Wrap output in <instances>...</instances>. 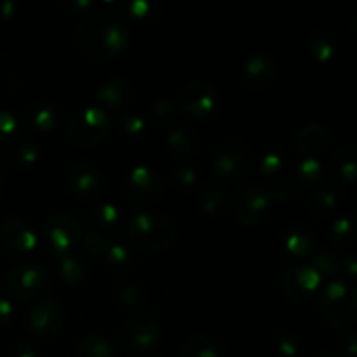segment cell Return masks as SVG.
I'll return each instance as SVG.
<instances>
[{"label":"cell","instance_id":"obj_41","mask_svg":"<svg viewBox=\"0 0 357 357\" xmlns=\"http://www.w3.org/2000/svg\"><path fill=\"white\" fill-rule=\"evenodd\" d=\"M173 180L181 188H194L199 181V171L194 166H178L173 171Z\"/></svg>","mask_w":357,"mask_h":357},{"label":"cell","instance_id":"obj_3","mask_svg":"<svg viewBox=\"0 0 357 357\" xmlns=\"http://www.w3.org/2000/svg\"><path fill=\"white\" fill-rule=\"evenodd\" d=\"M110 115L101 107H86L75 112L66 124V139L77 149H91L107 142L112 135Z\"/></svg>","mask_w":357,"mask_h":357},{"label":"cell","instance_id":"obj_44","mask_svg":"<svg viewBox=\"0 0 357 357\" xmlns=\"http://www.w3.org/2000/svg\"><path fill=\"white\" fill-rule=\"evenodd\" d=\"M340 347L342 351L345 352L349 357H354L356 356V351H357V338L354 333H347L344 338H342L340 342Z\"/></svg>","mask_w":357,"mask_h":357},{"label":"cell","instance_id":"obj_38","mask_svg":"<svg viewBox=\"0 0 357 357\" xmlns=\"http://www.w3.org/2000/svg\"><path fill=\"white\" fill-rule=\"evenodd\" d=\"M20 131V121L9 110H0V146L14 139Z\"/></svg>","mask_w":357,"mask_h":357},{"label":"cell","instance_id":"obj_24","mask_svg":"<svg viewBox=\"0 0 357 357\" xmlns=\"http://www.w3.org/2000/svg\"><path fill=\"white\" fill-rule=\"evenodd\" d=\"M75 351L77 357H115L114 344L101 333L84 335Z\"/></svg>","mask_w":357,"mask_h":357},{"label":"cell","instance_id":"obj_1","mask_svg":"<svg viewBox=\"0 0 357 357\" xmlns=\"http://www.w3.org/2000/svg\"><path fill=\"white\" fill-rule=\"evenodd\" d=\"M77 49L96 63H107L124 52L129 44V30L114 14H91L73 30Z\"/></svg>","mask_w":357,"mask_h":357},{"label":"cell","instance_id":"obj_29","mask_svg":"<svg viewBox=\"0 0 357 357\" xmlns=\"http://www.w3.org/2000/svg\"><path fill=\"white\" fill-rule=\"evenodd\" d=\"M338 202H340V199L333 190L317 192L310 202V213L316 220H326L338 208Z\"/></svg>","mask_w":357,"mask_h":357},{"label":"cell","instance_id":"obj_14","mask_svg":"<svg viewBox=\"0 0 357 357\" xmlns=\"http://www.w3.org/2000/svg\"><path fill=\"white\" fill-rule=\"evenodd\" d=\"M321 282L323 279L310 264L289 265L282 275V291L293 303H305L312 298Z\"/></svg>","mask_w":357,"mask_h":357},{"label":"cell","instance_id":"obj_4","mask_svg":"<svg viewBox=\"0 0 357 357\" xmlns=\"http://www.w3.org/2000/svg\"><path fill=\"white\" fill-rule=\"evenodd\" d=\"M321 316L331 326L345 330L354 324L356 319V289L344 279H330L317 300Z\"/></svg>","mask_w":357,"mask_h":357},{"label":"cell","instance_id":"obj_18","mask_svg":"<svg viewBox=\"0 0 357 357\" xmlns=\"http://www.w3.org/2000/svg\"><path fill=\"white\" fill-rule=\"evenodd\" d=\"M135 87L129 80L110 79L98 89V98L107 108L114 112H124L135 101Z\"/></svg>","mask_w":357,"mask_h":357},{"label":"cell","instance_id":"obj_40","mask_svg":"<svg viewBox=\"0 0 357 357\" xmlns=\"http://www.w3.org/2000/svg\"><path fill=\"white\" fill-rule=\"evenodd\" d=\"M115 298L121 305H124V309H129V307L138 305L142 302L143 291L136 284H121L115 291Z\"/></svg>","mask_w":357,"mask_h":357},{"label":"cell","instance_id":"obj_46","mask_svg":"<svg viewBox=\"0 0 357 357\" xmlns=\"http://www.w3.org/2000/svg\"><path fill=\"white\" fill-rule=\"evenodd\" d=\"M14 357H37V352H35V349L31 345L21 344L14 351Z\"/></svg>","mask_w":357,"mask_h":357},{"label":"cell","instance_id":"obj_9","mask_svg":"<svg viewBox=\"0 0 357 357\" xmlns=\"http://www.w3.org/2000/svg\"><path fill=\"white\" fill-rule=\"evenodd\" d=\"M51 284L49 272L35 264L14 265L6 278V288L10 298L16 302H28L37 298Z\"/></svg>","mask_w":357,"mask_h":357},{"label":"cell","instance_id":"obj_25","mask_svg":"<svg viewBox=\"0 0 357 357\" xmlns=\"http://www.w3.org/2000/svg\"><path fill=\"white\" fill-rule=\"evenodd\" d=\"M89 218L100 232H110V230L117 229L121 223V211L114 202L103 201L91 208Z\"/></svg>","mask_w":357,"mask_h":357},{"label":"cell","instance_id":"obj_13","mask_svg":"<svg viewBox=\"0 0 357 357\" xmlns=\"http://www.w3.org/2000/svg\"><path fill=\"white\" fill-rule=\"evenodd\" d=\"M65 187L73 197L89 201L103 188V176L96 164L89 160H75L65 171Z\"/></svg>","mask_w":357,"mask_h":357},{"label":"cell","instance_id":"obj_48","mask_svg":"<svg viewBox=\"0 0 357 357\" xmlns=\"http://www.w3.org/2000/svg\"><path fill=\"white\" fill-rule=\"evenodd\" d=\"M345 267L349 268V274L354 275V274H356V271H357V264H356L354 258H349V260L345 261Z\"/></svg>","mask_w":357,"mask_h":357},{"label":"cell","instance_id":"obj_30","mask_svg":"<svg viewBox=\"0 0 357 357\" xmlns=\"http://www.w3.org/2000/svg\"><path fill=\"white\" fill-rule=\"evenodd\" d=\"M324 180V167L316 157H303L298 164V181L305 187H316Z\"/></svg>","mask_w":357,"mask_h":357},{"label":"cell","instance_id":"obj_36","mask_svg":"<svg viewBox=\"0 0 357 357\" xmlns=\"http://www.w3.org/2000/svg\"><path fill=\"white\" fill-rule=\"evenodd\" d=\"M310 265L316 268V272L321 275L323 281L324 279L330 281V278L333 279L335 274H337L338 267H340V264H338V257L335 253H331V251H321V253H317Z\"/></svg>","mask_w":357,"mask_h":357},{"label":"cell","instance_id":"obj_8","mask_svg":"<svg viewBox=\"0 0 357 357\" xmlns=\"http://www.w3.org/2000/svg\"><path fill=\"white\" fill-rule=\"evenodd\" d=\"M44 234L47 237L49 246L56 255L59 257L72 255V251H75V248L82 243V222L73 213L58 209L45 220Z\"/></svg>","mask_w":357,"mask_h":357},{"label":"cell","instance_id":"obj_16","mask_svg":"<svg viewBox=\"0 0 357 357\" xmlns=\"http://www.w3.org/2000/svg\"><path fill=\"white\" fill-rule=\"evenodd\" d=\"M0 243L13 253H30L38 244L37 230L28 220L13 216L0 227Z\"/></svg>","mask_w":357,"mask_h":357},{"label":"cell","instance_id":"obj_35","mask_svg":"<svg viewBox=\"0 0 357 357\" xmlns=\"http://www.w3.org/2000/svg\"><path fill=\"white\" fill-rule=\"evenodd\" d=\"M286 166V157L281 150L278 149H268L261 153L260 157V171L268 178L278 176L279 173L284 171Z\"/></svg>","mask_w":357,"mask_h":357},{"label":"cell","instance_id":"obj_26","mask_svg":"<svg viewBox=\"0 0 357 357\" xmlns=\"http://www.w3.org/2000/svg\"><path fill=\"white\" fill-rule=\"evenodd\" d=\"M178 357H222L216 342L208 335H192L181 345Z\"/></svg>","mask_w":357,"mask_h":357},{"label":"cell","instance_id":"obj_34","mask_svg":"<svg viewBox=\"0 0 357 357\" xmlns=\"http://www.w3.org/2000/svg\"><path fill=\"white\" fill-rule=\"evenodd\" d=\"M309 49L310 54L317 61H330L335 56V44L330 37H326L324 33L319 31H314L309 37Z\"/></svg>","mask_w":357,"mask_h":357},{"label":"cell","instance_id":"obj_22","mask_svg":"<svg viewBox=\"0 0 357 357\" xmlns=\"http://www.w3.org/2000/svg\"><path fill=\"white\" fill-rule=\"evenodd\" d=\"M282 246L293 257H309L317 248V236L302 223H295L289 227L282 237Z\"/></svg>","mask_w":357,"mask_h":357},{"label":"cell","instance_id":"obj_19","mask_svg":"<svg viewBox=\"0 0 357 357\" xmlns=\"http://www.w3.org/2000/svg\"><path fill=\"white\" fill-rule=\"evenodd\" d=\"M166 145L171 155L185 160L195 155V152L199 150V145H201V139H199V135L195 132V129H192L190 126L178 124L173 126L169 129V132H167Z\"/></svg>","mask_w":357,"mask_h":357},{"label":"cell","instance_id":"obj_10","mask_svg":"<svg viewBox=\"0 0 357 357\" xmlns=\"http://www.w3.org/2000/svg\"><path fill=\"white\" fill-rule=\"evenodd\" d=\"M80 244L91 257L103 261L108 271L114 272V274L126 275L135 268V258H132L131 251L117 241L105 239L100 234L89 232L84 234Z\"/></svg>","mask_w":357,"mask_h":357},{"label":"cell","instance_id":"obj_21","mask_svg":"<svg viewBox=\"0 0 357 357\" xmlns=\"http://www.w3.org/2000/svg\"><path fill=\"white\" fill-rule=\"evenodd\" d=\"M330 131L316 122L303 126L296 135V149L302 152L303 157H316L317 153L324 152L330 146Z\"/></svg>","mask_w":357,"mask_h":357},{"label":"cell","instance_id":"obj_42","mask_svg":"<svg viewBox=\"0 0 357 357\" xmlns=\"http://www.w3.org/2000/svg\"><path fill=\"white\" fill-rule=\"evenodd\" d=\"M126 9H128L129 16L142 20V17H150L155 14L157 3L149 2V0H132L126 6Z\"/></svg>","mask_w":357,"mask_h":357},{"label":"cell","instance_id":"obj_47","mask_svg":"<svg viewBox=\"0 0 357 357\" xmlns=\"http://www.w3.org/2000/svg\"><path fill=\"white\" fill-rule=\"evenodd\" d=\"M14 9H16V3L14 2H6L2 7V16L3 17H10L14 14Z\"/></svg>","mask_w":357,"mask_h":357},{"label":"cell","instance_id":"obj_20","mask_svg":"<svg viewBox=\"0 0 357 357\" xmlns=\"http://www.w3.org/2000/svg\"><path fill=\"white\" fill-rule=\"evenodd\" d=\"M61 112L59 107L51 100H38L28 107L26 115V126L37 132H49L58 126Z\"/></svg>","mask_w":357,"mask_h":357},{"label":"cell","instance_id":"obj_37","mask_svg":"<svg viewBox=\"0 0 357 357\" xmlns=\"http://www.w3.org/2000/svg\"><path fill=\"white\" fill-rule=\"evenodd\" d=\"M40 157V150L33 142L21 139L14 149V162L17 167H31Z\"/></svg>","mask_w":357,"mask_h":357},{"label":"cell","instance_id":"obj_15","mask_svg":"<svg viewBox=\"0 0 357 357\" xmlns=\"http://www.w3.org/2000/svg\"><path fill=\"white\" fill-rule=\"evenodd\" d=\"M26 324L33 335L40 338H52L65 326V310L54 298L38 300L30 309Z\"/></svg>","mask_w":357,"mask_h":357},{"label":"cell","instance_id":"obj_12","mask_svg":"<svg viewBox=\"0 0 357 357\" xmlns=\"http://www.w3.org/2000/svg\"><path fill=\"white\" fill-rule=\"evenodd\" d=\"M218 89L209 80H192L181 91L180 110L197 121L213 117L218 110Z\"/></svg>","mask_w":357,"mask_h":357},{"label":"cell","instance_id":"obj_11","mask_svg":"<svg viewBox=\"0 0 357 357\" xmlns=\"http://www.w3.org/2000/svg\"><path fill=\"white\" fill-rule=\"evenodd\" d=\"M121 335L128 349L135 352H149L159 345L162 330L155 316L149 312H139L124 321Z\"/></svg>","mask_w":357,"mask_h":357},{"label":"cell","instance_id":"obj_27","mask_svg":"<svg viewBox=\"0 0 357 357\" xmlns=\"http://www.w3.org/2000/svg\"><path fill=\"white\" fill-rule=\"evenodd\" d=\"M227 206V195L216 183H208L199 195V208L204 215H220Z\"/></svg>","mask_w":357,"mask_h":357},{"label":"cell","instance_id":"obj_39","mask_svg":"<svg viewBox=\"0 0 357 357\" xmlns=\"http://www.w3.org/2000/svg\"><path fill=\"white\" fill-rule=\"evenodd\" d=\"M352 236H354V225H352L351 218H338L331 225V243L337 246L349 243Z\"/></svg>","mask_w":357,"mask_h":357},{"label":"cell","instance_id":"obj_17","mask_svg":"<svg viewBox=\"0 0 357 357\" xmlns=\"http://www.w3.org/2000/svg\"><path fill=\"white\" fill-rule=\"evenodd\" d=\"M278 77V65L268 54H253L243 66V82L248 89L260 91L274 84Z\"/></svg>","mask_w":357,"mask_h":357},{"label":"cell","instance_id":"obj_45","mask_svg":"<svg viewBox=\"0 0 357 357\" xmlns=\"http://www.w3.org/2000/svg\"><path fill=\"white\" fill-rule=\"evenodd\" d=\"M91 6H93V2H91V0H79V2H77V0H72V3H65L66 9H68L70 13H73V14H75L77 10H79V13H82V10H87Z\"/></svg>","mask_w":357,"mask_h":357},{"label":"cell","instance_id":"obj_2","mask_svg":"<svg viewBox=\"0 0 357 357\" xmlns=\"http://www.w3.org/2000/svg\"><path fill=\"white\" fill-rule=\"evenodd\" d=\"M128 237L145 251H166L176 239V227L159 209H138L128 223Z\"/></svg>","mask_w":357,"mask_h":357},{"label":"cell","instance_id":"obj_49","mask_svg":"<svg viewBox=\"0 0 357 357\" xmlns=\"http://www.w3.org/2000/svg\"><path fill=\"white\" fill-rule=\"evenodd\" d=\"M312 357H331V356L326 354V352H319V354H314Z\"/></svg>","mask_w":357,"mask_h":357},{"label":"cell","instance_id":"obj_32","mask_svg":"<svg viewBox=\"0 0 357 357\" xmlns=\"http://www.w3.org/2000/svg\"><path fill=\"white\" fill-rule=\"evenodd\" d=\"M275 349L282 357H298L302 352V342L295 333L288 330H275L272 337Z\"/></svg>","mask_w":357,"mask_h":357},{"label":"cell","instance_id":"obj_23","mask_svg":"<svg viewBox=\"0 0 357 357\" xmlns=\"http://www.w3.org/2000/svg\"><path fill=\"white\" fill-rule=\"evenodd\" d=\"M356 145L347 143L340 146L330 159V171L338 181L342 183H354L357 176V164H356Z\"/></svg>","mask_w":357,"mask_h":357},{"label":"cell","instance_id":"obj_5","mask_svg":"<svg viewBox=\"0 0 357 357\" xmlns=\"http://www.w3.org/2000/svg\"><path fill=\"white\" fill-rule=\"evenodd\" d=\"M255 152L248 142L241 138L220 143L213 157V174L225 183L243 181L253 171Z\"/></svg>","mask_w":357,"mask_h":357},{"label":"cell","instance_id":"obj_7","mask_svg":"<svg viewBox=\"0 0 357 357\" xmlns=\"http://www.w3.org/2000/svg\"><path fill=\"white\" fill-rule=\"evenodd\" d=\"M164 176L152 166H136L126 176L122 183V195L126 201L136 208L146 209L164 195Z\"/></svg>","mask_w":357,"mask_h":357},{"label":"cell","instance_id":"obj_31","mask_svg":"<svg viewBox=\"0 0 357 357\" xmlns=\"http://www.w3.org/2000/svg\"><path fill=\"white\" fill-rule=\"evenodd\" d=\"M176 119V103L171 100H166V98H160L155 103L150 107L149 110V121L152 122L153 126H169L171 122Z\"/></svg>","mask_w":357,"mask_h":357},{"label":"cell","instance_id":"obj_43","mask_svg":"<svg viewBox=\"0 0 357 357\" xmlns=\"http://www.w3.org/2000/svg\"><path fill=\"white\" fill-rule=\"evenodd\" d=\"M14 307L9 298H0V328H6L13 321Z\"/></svg>","mask_w":357,"mask_h":357},{"label":"cell","instance_id":"obj_28","mask_svg":"<svg viewBox=\"0 0 357 357\" xmlns=\"http://www.w3.org/2000/svg\"><path fill=\"white\" fill-rule=\"evenodd\" d=\"M59 275L63 278V281L68 282V284H79L86 279V265L75 255H65L59 260Z\"/></svg>","mask_w":357,"mask_h":357},{"label":"cell","instance_id":"obj_6","mask_svg":"<svg viewBox=\"0 0 357 357\" xmlns=\"http://www.w3.org/2000/svg\"><path fill=\"white\" fill-rule=\"evenodd\" d=\"M274 202L275 197L272 188L258 181H250L234 194L232 216L239 225H258L271 213Z\"/></svg>","mask_w":357,"mask_h":357},{"label":"cell","instance_id":"obj_33","mask_svg":"<svg viewBox=\"0 0 357 357\" xmlns=\"http://www.w3.org/2000/svg\"><path fill=\"white\" fill-rule=\"evenodd\" d=\"M119 128L124 138L128 139H138L145 135L146 131V119L139 114H124L119 117Z\"/></svg>","mask_w":357,"mask_h":357}]
</instances>
